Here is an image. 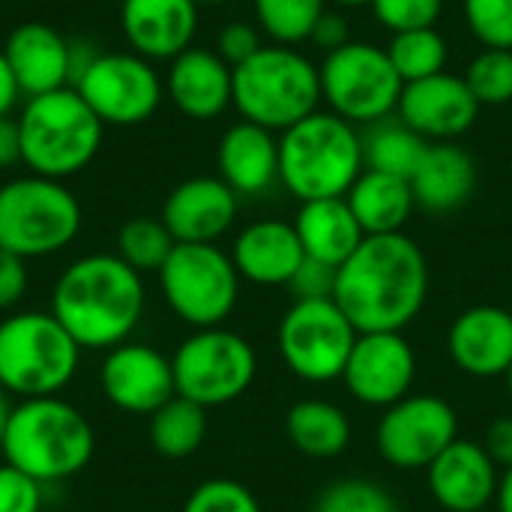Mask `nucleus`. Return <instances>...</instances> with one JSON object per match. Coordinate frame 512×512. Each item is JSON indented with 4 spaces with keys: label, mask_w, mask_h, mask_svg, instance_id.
I'll list each match as a JSON object with an SVG mask.
<instances>
[{
    "label": "nucleus",
    "mask_w": 512,
    "mask_h": 512,
    "mask_svg": "<svg viewBox=\"0 0 512 512\" xmlns=\"http://www.w3.org/2000/svg\"><path fill=\"white\" fill-rule=\"evenodd\" d=\"M156 276L168 309L192 330L222 327L240 300V273L216 243H177Z\"/></svg>",
    "instance_id": "9"
},
{
    "label": "nucleus",
    "mask_w": 512,
    "mask_h": 512,
    "mask_svg": "<svg viewBox=\"0 0 512 512\" xmlns=\"http://www.w3.org/2000/svg\"><path fill=\"white\" fill-rule=\"evenodd\" d=\"M501 468L489 459L480 441H453L429 468L426 486L447 512H483L495 504Z\"/></svg>",
    "instance_id": "18"
},
{
    "label": "nucleus",
    "mask_w": 512,
    "mask_h": 512,
    "mask_svg": "<svg viewBox=\"0 0 512 512\" xmlns=\"http://www.w3.org/2000/svg\"><path fill=\"white\" fill-rule=\"evenodd\" d=\"M3 54L27 99L72 87V42L42 21L18 24L9 33Z\"/></svg>",
    "instance_id": "22"
},
{
    "label": "nucleus",
    "mask_w": 512,
    "mask_h": 512,
    "mask_svg": "<svg viewBox=\"0 0 512 512\" xmlns=\"http://www.w3.org/2000/svg\"><path fill=\"white\" fill-rule=\"evenodd\" d=\"M183 512H261V504L249 486L228 477H216L192 489Z\"/></svg>",
    "instance_id": "37"
},
{
    "label": "nucleus",
    "mask_w": 512,
    "mask_h": 512,
    "mask_svg": "<svg viewBox=\"0 0 512 512\" xmlns=\"http://www.w3.org/2000/svg\"><path fill=\"white\" fill-rule=\"evenodd\" d=\"M264 48L261 42V30L249 21H231L219 30L216 36V54L234 69L240 63H246L249 57H255Z\"/></svg>",
    "instance_id": "42"
},
{
    "label": "nucleus",
    "mask_w": 512,
    "mask_h": 512,
    "mask_svg": "<svg viewBox=\"0 0 512 512\" xmlns=\"http://www.w3.org/2000/svg\"><path fill=\"white\" fill-rule=\"evenodd\" d=\"M315 512H399V504L381 483L345 477L321 492Z\"/></svg>",
    "instance_id": "36"
},
{
    "label": "nucleus",
    "mask_w": 512,
    "mask_h": 512,
    "mask_svg": "<svg viewBox=\"0 0 512 512\" xmlns=\"http://www.w3.org/2000/svg\"><path fill=\"white\" fill-rule=\"evenodd\" d=\"M477 186V168L468 150L453 141L429 144L420 168L411 177L417 207L429 213H453L459 210Z\"/></svg>",
    "instance_id": "26"
},
{
    "label": "nucleus",
    "mask_w": 512,
    "mask_h": 512,
    "mask_svg": "<svg viewBox=\"0 0 512 512\" xmlns=\"http://www.w3.org/2000/svg\"><path fill=\"white\" fill-rule=\"evenodd\" d=\"M429 297V264L408 234L366 237L336 270V306L357 333H402Z\"/></svg>",
    "instance_id": "1"
},
{
    "label": "nucleus",
    "mask_w": 512,
    "mask_h": 512,
    "mask_svg": "<svg viewBox=\"0 0 512 512\" xmlns=\"http://www.w3.org/2000/svg\"><path fill=\"white\" fill-rule=\"evenodd\" d=\"M306 252L294 231V222L282 219H261L246 225L231 249V261L240 279L252 285H288L297 267L303 264Z\"/></svg>",
    "instance_id": "24"
},
{
    "label": "nucleus",
    "mask_w": 512,
    "mask_h": 512,
    "mask_svg": "<svg viewBox=\"0 0 512 512\" xmlns=\"http://www.w3.org/2000/svg\"><path fill=\"white\" fill-rule=\"evenodd\" d=\"M258 27L276 45L306 42L324 15V0H252Z\"/></svg>",
    "instance_id": "33"
},
{
    "label": "nucleus",
    "mask_w": 512,
    "mask_h": 512,
    "mask_svg": "<svg viewBox=\"0 0 512 512\" xmlns=\"http://www.w3.org/2000/svg\"><path fill=\"white\" fill-rule=\"evenodd\" d=\"M369 6L390 33L435 27L444 12V0H372Z\"/></svg>",
    "instance_id": "39"
},
{
    "label": "nucleus",
    "mask_w": 512,
    "mask_h": 512,
    "mask_svg": "<svg viewBox=\"0 0 512 512\" xmlns=\"http://www.w3.org/2000/svg\"><path fill=\"white\" fill-rule=\"evenodd\" d=\"M504 381H507V390H510V396H512V363H510V369H507V375H504Z\"/></svg>",
    "instance_id": "52"
},
{
    "label": "nucleus",
    "mask_w": 512,
    "mask_h": 512,
    "mask_svg": "<svg viewBox=\"0 0 512 512\" xmlns=\"http://www.w3.org/2000/svg\"><path fill=\"white\" fill-rule=\"evenodd\" d=\"M96 453L90 420L63 396L18 399L9 408L0 456L42 486L81 474Z\"/></svg>",
    "instance_id": "3"
},
{
    "label": "nucleus",
    "mask_w": 512,
    "mask_h": 512,
    "mask_svg": "<svg viewBox=\"0 0 512 512\" xmlns=\"http://www.w3.org/2000/svg\"><path fill=\"white\" fill-rule=\"evenodd\" d=\"M342 381L360 405L390 408L411 396L417 381V354L405 333H360Z\"/></svg>",
    "instance_id": "15"
},
{
    "label": "nucleus",
    "mask_w": 512,
    "mask_h": 512,
    "mask_svg": "<svg viewBox=\"0 0 512 512\" xmlns=\"http://www.w3.org/2000/svg\"><path fill=\"white\" fill-rule=\"evenodd\" d=\"M480 444L501 471L512 468V417H498L495 423H489Z\"/></svg>",
    "instance_id": "44"
},
{
    "label": "nucleus",
    "mask_w": 512,
    "mask_h": 512,
    "mask_svg": "<svg viewBox=\"0 0 512 512\" xmlns=\"http://www.w3.org/2000/svg\"><path fill=\"white\" fill-rule=\"evenodd\" d=\"M78 366L81 345L51 312L21 309L0 321V390L6 396H60Z\"/></svg>",
    "instance_id": "6"
},
{
    "label": "nucleus",
    "mask_w": 512,
    "mask_h": 512,
    "mask_svg": "<svg viewBox=\"0 0 512 512\" xmlns=\"http://www.w3.org/2000/svg\"><path fill=\"white\" fill-rule=\"evenodd\" d=\"M165 90L189 120H216L234 99V69L210 48H186L171 60Z\"/></svg>",
    "instance_id": "23"
},
{
    "label": "nucleus",
    "mask_w": 512,
    "mask_h": 512,
    "mask_svg": "<svg viewBox=\"0 0 512 512\" xmlns=\"http://www.w3.org/2000/svg\"><path fill=\"white\" fill-rule=\"evenodd\" d=\"M72 87L102 126H138L150 120L165 93L153 63L135 51H96Z\"/></svg>",
    "instance_id": "13"
},
{
    "label": "nucleus",
    "mask_w": 512,
    "mask_h": 512,
    "mask_svg": "<svg viewBox=\"0 0 512 512\" xmlns=\"http://www.w3.org/2000/svg\"><path fill=\"white\" fill-rule=\"evenodd\" d=\"M207 438V408L174 396L150 414V444L165 459H189Z\"/></svg>",
    "instance_id": "31"
},
{
    "label": "nucleus",
    "mask_w": 512,
    "mask_h": 512,
    "mask_svg": "<svg viewBox=\"0 0 512 512\" xmlns=\"http://www.w3.org/2000/svg\"><path fill=\"white\" fill-rule=\"evenodd\" d=\"M45 486L12 465H0V512H42Z\"/></svg>",
    "instance_id": "40"
},
{
    "label": "nucleus",
    "mask_w": 512,
    "mask_h": 512,
    "mask_svg": "<svg viewBox=\"0 0 512 512\" xmlns=\"http://www.w3.org/2000/svg\"><path fill=\"white\" fill-rule=\"evenodd\" d=\"M18 129L21 162L30 174L66 180L96 159L105 126L75 87H60L30 96L21 108Z\"/></svg>",
    "instance_id": "5"
},
{
    "label": "nucleus",
    "mask_w": 512,
    "mask_h": 512,
    "mask_svg": "<svg viewBox=\"0 0 512 512\" xmlns=\"http://www.w3.org/2000/svg\"><path fill=\"white\" fill-rule=\"evenodd\" d=\"M387 57L393 69L399 72V78L411 84V81H423V78L444 72L450 48H447V39L438 33V27H423V30L393 33L387 45Z\"/></svg>",
    "instance_id": "32"
},
{
    "label": "nucleus",
    "mask_w": 512,
    "mask_h": 512,
    "mask_svg": "<svg viewBox=\"0 0 512 512\" xmlns=\"http://www.w3.org/2000/svg\"><path fill=\"white\" fill-rule=\"evenodd\" d=\"M237 192L222 177H189L162 204V225L177 243H216L237 219Z\"/></svg>",
    "instance_id": "19"
},
{
    "label": "nucleus",
    "mask_w": 512,
    "mask_h": 512,
    "mask_svg": "<svg viewBox=\"0 0 512 512\" xmlns=\"http://www.w3.org/2000/svg\"><path fill=\"white\" fill-rule=\"evenodd\" d=\"M336 6H345V9H357V6H369L372 0H333Z\"/></svg>",
    "instance_id": "50"
},
{
    "label": "nucleus",
    "mask_w": 512,
    "mask_h": 512,
    "mask_svg": "<svg viewBox=\"0 0 512 512\" xmlns=\"http://www.w3.org/2000/svg\"><path fill=\"white\" fill-rule=\"evenodd\" d=\"M507 309H510V312H512V300H510V306H507Z\"/></svg>",
    "instance_id": "53"
},
{
    "label": "nucleus",
    "mask_w": 512,
    "mask_h": 512,
    "mask_svg": "<svg viewBox=\"0 0 512 512\" xmlns=\"http://www.w3.org/2000/svg\"><path fill=\"white\" fill-rule=\"evenodd\" d=\"M294 231L303 243L306 258L324 261L330 267H342L366 240L345 198L303 201L294 219Z\"/></svg>",
    "instance_id": "27"
},
{
    "label": "nucleus",
    "mask_w": 512,
    "mask_h": 512,
    "mask_svg": "<svg viewBox=\"0 0 512 512\" xmlns=\"http://www.w3.org/2000/svg\"><path fill=\"white\" fill-rule=\"evenodd\" d=\"M18 99H21V87H18V81H15V75L9 69L6 54L0 51V117H12Z\"/></svg>",
    "instance_id": "47"
},
{
    "label": "nucleus",
    "mask_w": 512,
    "mask_h": 512,
    "mask_svg": "<svg viewBox=\"0 0 512 512\" xmlns=\"http://www.w3.org/2000/svg\"><path fill=\"white\" fill-rule=\"evenodd\" d=\"M309 39H312L318 48H324L327 54L336 51V48H342V45H348L351 39H348V21H345V15H342V12L324 9V15L318 18V24H315V30H312Z\"/></svg>",
    "instance_id": "45"
},
{
    "label": "nucleus",
    "mask_w": 512,
    "mask_h": 512,
    "mask_svg": "<svg viewBox=\"0 0 512 512\" xmlns=\"http://www.w3.org/2000/svg\"><path fill=\"white\" fill-rule=\"evenodd\" d=\"M321 99L348 123H378L399 108L405 81L393 69L387 48L348 42L324 57Z\"/></svg>",
    "instance_id": "11"
},
{
    "label": "nucleus",
    "mask_w": 512,
    "mask_h": 512,
    "mask_svg": "<svg viewBox=\"0 0 512 512\" xmlns=\"http://www.w3.org/2000/svg\"><path fill=\"white\" fill-rule=\"evenodd\" d=\"M21 162V129L18 120L0 117V171L15 168Z\"/></svg>",
    "instance_id": "46"
},
{
    "label": "nucleus",
    "mask_w": 512,
    "mask_h": 512,
    "mask_svg": "<svg viewBox=\"0 0 512 512\" xmlns=\"http://www.w3.org/2000/svg\"><path fill=\"white\" fill-rule=\"evenodd\" d=\"M336 270L324 261L315 258H303V264L297 267V273L291 276V282L285 285L291 291L294 300H333L336 294Z\"/></svg>",
    "instance_id": "41"
},
{
    "label": "nucleus",
    "mask_w": 512,
    "mask_h": 512,
    "mask_svg": "<svg viewBox=\"0 0 512 512\" xmlns=\"http://www.w3.org/2000/svg\"><path fill=\"white\" fill-rule=\"evenodd\" d=\"M363 138V165L369 171H384L411 180L420 168L429 141L417 135L399 114L384 117L378 123H369V132Z\"/></svg>",
    "instance_id": "30"
},
{
    "label": "nucleus",
    "mask_w": 512,
    "mask_h": 512,
    "mask_svg": "<svg viewBox=\"0 0 512 512\" xmlns=\"http://www.w3.org/2000/svg\"><path fill=\"white\" fill-rule=\"evenodd\" d=\"M120 27L129 48L144 60H174L198 33L195 0H123Z\"/></svg>",
    "instance_id": "21"
},
{
    "label": "nucleus",
    "mask_w": 512,
    "mask_h": 512,
    "mask_svg": "<svg viewBox=\"0 0 512 512\" xmlns=\"http://www.w3.org/2000/svg\"><path fill=\"white\" fill-rule=\"evenodd\" d=\"M81 231V204L63 180L27 174L0 186V249L30 261L63 252Z\"/></svg>",
    "instance_id": "8"
},
{
    "label": "nucleus",
    "mask_w": 512,
    "mask_h": 512,
    "mask_svg": "<svg viewBox=\"0 0 512 512\" xmlns=\"http://www.w3.org/2000/svg\"><path fill=\"white\" fill-rule=\"evenodd\" d=\"M363 168L360 132L333 111H315L279 138V183L300 201L345 198Z\"/></svg>",
    "instance_id": "4"
},
{
    "label": "nucleus",
    "mask_w": 512,
    "mask_h": 512,
    "mask_svg": "<svg viewBox=\"0 0 512 512\" xmlns=\"http://www.w3.org/2000/svg\"><path fill=\"white\" fill-rule=\"evenodd\" d=\"M177 240L171 237V231L162 225V219H129L120 234H117V255L144 273H159L162 264L168 261V255L174 252Z\"/></svg>",
    "instance_id": "34"
},
{
    "label": "nucleus",
    "mask_w": 512,
    "mask_h": 512,
    "mask_svg": "<svg viewBox=\"0 0 512 512\" xmlns=\"http://www.w3.org/2000/svg\"><path fill=\"white\" fill-rule=\"evenodd\" d=\"M198 6H219V3H228V0H195Z\"/></svg>",
    "instance_id": "51"
},
{
    "label": "nucleus",
    "mask_w": 512,
    "mask_h": 512,
    "mask_svg": "<svg viewBox=\"0 0 512 512\" xmlns=\"http://www.w3.org/2000/svg\"><path fill=\"white\" fill-rule=\"evenodd\" d=\"M30 285V273H27V261L0 249V312L15 309Z\"/></svg>",
    "instance_id": "43"
},
{
    "label": "nucleus",
    "mask_w": 512,
    "mask_h": 512,
    "mask_svg": "<svg viewBox=\"0 0 512 512\" xmlns=\"http://www.w3.org/2000/svg\"><path fill=\"white\" fill-rule=\"evenodd\" d=\"M219 177L237 195H261L279 180V138L249 120L234 123L219 141Z\"/></svg>",
    "instance_id": "25"
},
{
    "label": "nucleus",
    "mask_w": 512,
    "mask_h": 512,
    "mask_svg": "<svg viewBox=\"0 0 512 512\" xmlns=\"http://www.w3.org/2000/svg\"><path fill=\"white\" fill-rule=\"evenodd\" d=\"M321 72L291 45H264L255 57L234 66L231 105L243 120L270 132H285L318 111Z\"/></svg>",
    "instance_id": "7"
},
{
    "label": "nucleus",
    "mask_w": 512,
    "mask_h": 512,
    "mask_svg": "<svg viewBox=\"0 0 512 512\" xmlns=\"http://www.w3.org/2000/svg\"><path fill=\"white\" fill-rule=\"evenodd\" d=\"M147 309L144 276L117 252L75 258L51 288V315L81 351H111L138 330Z\"/></svg>",
    "instance_id": "2"
},
{
    "label": "nucleus",
    "mask_w": 512,
    "mask_h": 512,
    "mask_svg": "<svg viewBox=\"0 0 512 512\" xmlns=\"http://www.w3.org/2000/svg\"><path fill=\"white\" fill-rule=\"evenodd\" d=\"M453 441H459V414L429 393H411L384 408L375 429L381 459L399 471H426Z\"/></svg>",
    "instance_id": "14"
},
{
    "label": "nucleus",
    "mask_w": 512,
    "mask_h": 512,
    "mask_svg": "<svg viewBox=\"0 0 512 512\" xmlns=\"http://www.w3.org/2000/svg\"><path fill=\"white\" fill-rule=\"evenodd\" d=\"M465 81L474 99L483 105H507L512 102V51L507 48H483L468 72Z\"/></svg>",
    "instance_id": "35"
},
{
    "label": "nucleus",
    "mask_w": 512,
    "mask_h": 512,
    "mask_svg": "<svg viewBox=\"0 0 512 512\" xmlns=\"http://www.w3.org/2000/svg\"><path fill=\"white\" fill-rule=\"evenodd\" d=\"M447 351L471 378H504L512 363V312L504 306H471L450 324Z\"/></svg>",
    "instance_id": "20"
},
{
    "label": "nucleus",
    "mask_w": 512,
    "mask_h": 512,
    "mask_svg": "<svg viewBox=\"0 0 512 512\" xmlns=\"http://www.w3.org/2000/svg\"><path fill=\"white\" fill-rule=\"evenodd\" d=\"M396 114L426 141H450L477 123L480 102L465 78L438 72L432 78L405 84Z\"/></svg>",
    "instance_id": "17"
},
{
    "label": "nucleus",
    "mask_w": 512,
    "mask_h": 512,
    "mask_svg": "<svg viewBox=\"0 0 512 512\" xmlns=\"http://www.w3.org/2000/svg\"><path fill=\"white\" fill-rule=\"evenodd\" d=\"M465 18L486 48L512 51V0H465Z\"/></svg>",
    "instance_id": "38"
},
{
    "label": "nucleus",
    "mask_w": 512,
    "mask_h": 512,
    "mask_svg": "<svg viewBox=\"0 0 512 512\" xmlns=\"http://www.w3.org/2000/svg\"><path fill=\"white\" fill-rule=\"evenodd\" d=\"M285 435L309 459H336L351 444V420L333 402L303 399L288 408Z\"/></svg>",
    "instance_id": "29"
},
{
    "label": "nucleus",
    "mask_w": 512,
    "mask_h": 512,
    "mask_svg": "<svg viewBox=\"0 0 512 512\" xmlns=\"http://www.w3.org/2000/svg\"><path fill=\"white\" fill-rule=\"evenodd\" d=\"M345 201L366 237L399 234L417 207L411 180L384 171H369V168H363V174L354 180Z\"/></svg>",
    "instance_id": "28"
},
{
    "label": "nucleus",
    "mask_w": 512,
    "mask_h": 512,
    "mask_svg": "<svg viewBox=\"0 0 512 512\" xmlns=\"http://www.w3.org/2000/svg\"><path fill=\"white\" fill-rule=\"evenodd\" d=\"M177 396L201 405L222 408L237 402L258 375V357L249 339L228 327L192 330L171 354Z\"/></svg>",
    "instance_id": "10"
},
{
    "label": "nucleus",
    "mask_w": 512,
    "mask_h": 512,
    "mask_svg": "<svg viewBox=\"0 0 512 512\" xmlns=\"http://www.w3.org/2000/svg\"><path fill=\"white\" fill-rule=\"evenodd\" d=\"M495 507H498V512H512V468L501 471V483H498Z\"/></svg>",
    "instance_id": "48"
},
{
    "label": "nucleus",
    "mask_w": 512,
    "mask_h": 512,
    "mask_svg": "<svg viewBox=\"0 0 512 512\" xmlns=\"http://www.w3.org/2000/svg\"><path fill=\"white\" fill-rule=\"evenodd\" d=\"M9 396L0 390V444H3V432H6V420H9Z\"/></svg>",
    "instance_id": "49"
},
{
    "label": "nucleus",
    "mask_w": 512,
    "mask_h": 512,
    "mask_svg": "<svg viewBox=\"0 0 512 512\" xmlns=\"http://www.w3.org/2000/svg\"><path fill=\"white\" fill-rule=\"evenodd\" d=\"M357 336L336 300H294L279 321L276 342L291 375L309 384H330L342 378Z\"/></svg>",
    "instance_id": "12"
},
{
    "label": "nucleus",
    "mask_w": 512,
    "mask_h": 512,
    "mask_svg": "<svg viewBox=\"0 0 512 512\" xmlns=\"http://www.w3.org/2000/svg\"><path fill=\"white\" fill-rule=\"evenodd\" d=\"M99 387L114 408L138 417L156 414L168 399L177 396L171 357L144 342H123L105 351Z\"/></svg>",
    "instance_id": "16"
}]
</instances>
